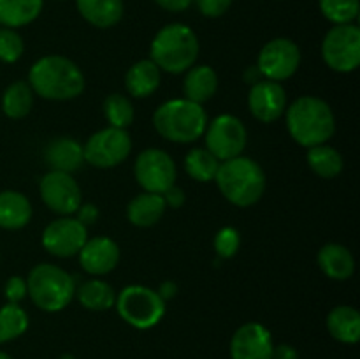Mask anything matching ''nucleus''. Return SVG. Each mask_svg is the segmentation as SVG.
Returning <instances> with one entry per match:
<instances>
[{
  "instance_id": "obj_36",
  "label": "nucleus",
  "mask_w": 360,
  "mask_h": 359,
  "mask_svg": "<svg viewBox=\"0 0 360 359\" xmlns=\"http://www.w3.org/2000/svg\"><path fill=\"white\" fill-rule=\"evenodd\" d=\"M234 0H193L199 13L206 18H220L231 9Z\"/></svg>"
},
{
  "instance_id": "obj_19",
  "label": "nucleus",
  "mask_w": 360,
  "mask_h": 359,
  "mask_svg": "<svg viewBox=\"0 0 360 359\" xmlns=\"http://www.w3.org/2000/svg\"><path fill=\"white\" fill-rule=\"evenodd\" d=\"M76 7L83 20L97 28L115 27L125 13L123 0H76Z\"/></svg>"
},
{
  "instance_id": "obj_27",
  "label": "nucleus",
  "mask_w": 360,
  "mask_h": 359,
  "mask_svg": "<svg viewBox=\"0 0 360 359\" xmlns=\"http://www.w3.org/2000/svg\"><path fill=\"white\" fill-rule=\"evenodd\" d=\"M76 296L81 305L86 310L94 312H104L115 306L116 292L108 282L102 280H88L76 289Z\"/></svg>"
},
{
  "instance_id": "obj_25",
  "label": "nucleus",
  "mask_w": 360,
  "mask_h": 359,
  "mask_svg": "<svg viewBox=\"0 0 360 359\" xmlns=\"http://www.w3.org/2000/svg\"><path fill=\"white\" fill-rule=\"evenodd\" d=\"M165 208L167 206H165L162 194L144 192L130 201L129 208H127V217H129L130 224L137 225V227H151L164 217Z\"/></svg>"
},
{
  "instance_id": "obj_11",
  "label": "nucleus",
  "mask_w": 360,
  "mask_h": 359,
  "mask_svg": "<svg viewBox=\"0 0 360 359\" xmlns=\"http://www.w3.org/2000/svg\"><path fill=\"white\" fill-rule=\"evenodd\" d=\"M136 180L144 192L164 194L176 183V164L169 153L160 148H148L136 158Z\"/></svg>"
},
{
  "instance_id": "obj_26",
  "label": "nucleus",
  "mask_w": 360,
  "mask_h": 359,
  "mask_svg": "<svg viewBox=\"0 0 360 359\" xmlns=\"http://www.w3.org/2000/svg\"><path fill=\"white\" fill-rule=\"evenodd\" d=\"M42 7L44 0H0V27H27L41 16Z\"/></svg>"
},
{
  "instance_id": "obj_29",
  "label": "nucleus",
  "mask_w": 360,
  "mask_h": 359,
  "mask_svg": "<svg viewBox=\"0 0 360 359\" xmlns=\"http://www.w3.org/2000/svg\"><path fill=\"white\" fill-rule=\"evenodd\" d=\"M308 164L320 178H336L343 171V157L336 148L319 144L308 150Z\"/></svg>"
},
{
  "instance_id": "obj_6",
  "label": "nucleus",
  "mask_w": 360,
  "mask_h": 359,
  "mask_svg": "<svg viewBox=\"0 0 360 359\" xmlns=\"http://www.w3.org/2000/svg\"><path fill=\"white\" fill-rule=\"evenodd\" d=\"M28 296L44 312H60L76 296L74 278L55 264H37L27 278Z\"/></svg>"
},
{
  "instance_id": "obj_4",
  "label": "nucleus",
  "mask_w": 360,
  "mask_h": 359,
  "mask_svg": "<svg viewBox=\"0 0 360 359\" xmlns=\"http://www.w3.org/2000/svg\"><path fill=\"white\" fill-rule=\"evenodd\" d=\"M214 182L225 199L239 208H248L259 203L266 190V175L262 168L243 155L220 162Z\"/></svg>"
},
{
  "instance_id": "obj_30",
  "label": "nucleus",
  "mask_w": 360,
  "mask_h": 359,
  "mask_svg": "<svg viewBox=\"0 0 360 359\" xmlns=\"http://www.w3.org/2000/svg\"><path fill=\"white\" fill-rule=\"evenodd\" d=\"M220 160L206 148H193L185 157V169L195 182H211L217 176Z\"/></svg>"
},
{
  "instance_id": "obj_32",
  "label": "nucleus",
  "mask_w": 360,
  "mask_h": 359,
  "mask_svg": "<svg viewBox=\"0 0 360 359\" xmlns=\"http://www.w3.org/2000/svg\"><path fill=\"white\" fill-rule=\"evenodd\" d=\"M104 113L108 122L111 123V127L125 130L127 127L132 125L134 116H136V111H134V106L130 102V99L122 94H111L105 99Z\"/></svg>"
},
{
  "instance_id": "obj_24",
  "label": "nucleus",
  "mask_w": 360,
  "mask_h": 359,
  "mask_svg": "<svg viewBox=\"0 0 360 359\" xmlns=\"http://www.w3.org/2000/svg\"><path fill=\"white\" fill-rule=\"evenodd\" d=\"M327 329L330 336L341 344H357L360 338V313L354 306H336L327 315Z\"/></svg>"
},
{
  "instance_id": "obj_21",
  "label": "nucleus",
  "mask_w": 360,
  "mask_h": 359,
  "mask_svg": "<svg viewBox=\"0 0 360 359\" xmlns=\"http://www.w3.org/2000/svg\"><path fill=\"white\" fill-rule=\"evenodd\" d=\"M32 218V204L21 192L4 190L0 192V227L16 231L25 227Z\"/></svg>"
},
{
  "instance_id": "obj_8",
  "label": "nucleus",
  "mask_w": 360,
  "mask_h": 359,
  "mask_svg": "<svg viewBox=\"0 0 360 359\" xmlns=\"http://www.w3.org/2000/svg\"><path fill=\"white\" fill-rule=\"evenodd\" d=\"M322 56L336 73L357 69L360 63V28L357 25H334L323 37Z\"/></svg>"
},
{
  "instance_id": "obj_41",
  "label": "nucleus",
  "mask_w": 360,
  "mask_h": 359,
  "mask_svg": "<svg viewBox=\"0 0 360 359\" xmlns=\"http://www.w3.org/2000/svg\"><path fill=\"white\" fill-rule=\"evenodd\" d=\"M271 359H299V354L292 345L280 344V345H274Z\"/></svg>"
},
{
  "instance_id": "obj_42",
  "label": "nucleus",
  "mask_w": 360,
  "mask_h": 359,
  "mask_svg": "<svg viewBox=\"0 0 360 359\" xmlns=\"http://www.w3.org/2000/svg\"><path fill=\"white\" fill-rule=\"evenodd\" d=\"M176 292H178V287H176V284L174 282H165V284H162V287H160V291H158V294L162 296V299H171L172 296L176 294Z\"/></svg>"
},
{
  "instance_id": "obj_31",
  "label": "nucleus",
  "mask_w": 360,
  "mask_h": 359,
  "mask_svg": "<svg viewBox=\"0 0 360 359\" xmlns=\"http://www.w3.org/2000/svg\"><path fill=\"white\" fill-rule=\"evenodd\" d=\"M28 329V315L20 305L7 303L0 308V345L20 338Z\"/></svg>"
},
{
  "instance_id": "obj_40",
  "label": "nucleus",
  "mask_w": 360,
  "mask_h": 359,
  "mask_svg": "<svg viewBox=\"0 0 360 359\" xmlns=\"http://www.w3.org/2000/svg\"><path fill=\"white\" fill-rule=\"evenodd\" d=\"M155 2L169 13H183L192 6L193 0H155Z\"/></svg>"
},
{
  "instance_id": "obj_12",
  "label": "nucleus",
  "mask_w": 360,
  "mask_h": 359,
  "mask_svg": "<svg viewBox=\"0 0 360 359\" xmlns=\"http://www.w3.org/2000/svg\"><path fill=\"white\" fill-rule=\"evenodd\" d=\"M301 63V49L294 41L287 37L271 39L260 49L257 69L260 70L264 80L280 81L288 80L295 74Z\"/></svg>"
},
{
  "instance_id": "obj_38",
  "label": "nucleus",
  "mask_w": 360,
  "mask_h": 359,
  "mask_svg": "<svg viewBox=\"0 0 360 359\" xmlns=\"http://www.w3.org/2000/svg\"><path fill=\"white\" fill-rule=\"evenodd\" d=\"M76 213H77V220H79L84 227L95 224L98 218V210L97 206H94V204H81V206L77 208Z\"/></svg>"
},
{
  "instance_id": "obj_9",
  "label": "nucleus",
  "mask_w": 360,
  "mask_h": 359,
  "mask_svg": "<svg viewBox=\"0 0 360 359\" xmlns=\"http://www.w3.org/2000/svg\"><path fill=\"white\" fill-rule=\"evenodd\" d=\"M132 150V139L125 129L108 127L91 134L83 146L84 162L108 169L122 164Z\"/></svg>"
},
{
  "instance_id": "obj_37",
  "label": "nucleus",
  "mask_w": 360,
  "mask_h": 359,
  "mask_svg": "<svg viewBox=\"0 0 360 359\" xmlns=\"http://www.w3.org/2000/svg\"><path fill=\"white\" fill-rule=\"evenodd\" d=\"M4 294H6L7 303H14V305H20V301H23L28 296L27 289V280L21 277H11L6 282V287H4Z\"/></svg>"
},
{
  "instance_id": "obj_34",
  "label": "nucleus",
  "mask_w": 360,
  "mask_h": 359,
  "mask_svg": "<svg viewBox=\"0 0 360 359\" xmlns=\"http://www.w3.org/2000/svg\"><path fill=\"white\" fill-rule=\"evenodd\" d=\"M25 44L21 35L14 28L0 27V60L4 63H14L21 58Z\"/></svg>"
},
{
  "instance_id": "obj_33",
  "label": "nucleus",
  "mask_w": 360,
  "mask_h": 359,
  "mask_svg": "<svg viewBox=\"0 0 360 359\" xmlns=\"http://www.w3.org/2000/svg\"><path fill=\"white\" fill-rule=\"evenodd\" d=\"M323 18L333 25L354 23L359 18V0H319Z\"/></svg>"
},
{
  "instance_id": "obj_14",
  "label": "nucleus",
  "mask_w": 360,
  "mask_h": 359,
  "mask_svg": "<svg viewBox=\"0 0 360 359\" xmlns=\"http://www.w3.org/2000/svg\"><path fill=\"white\" fill-rule=\"evenodd\" d=\"M86 239L88 227L72 217L56 218L42 232V246L55 257L76 256Z\"/></svg>"
},
{
  "instance_id": "obj_3",
  "label": "nucleus",
  "mask_w": 360,
  "mask_h": 359,
  "mask_svg": "<svg viewBox=\"0 0 360 359\" xmlns=\"http://www.w3.org/2000/svg\"><path fill=\"white\" fill-rule=\"evenodd\" d=\"M199 56V39L185 23H169L151 41L150 60L169 74L186 73Z\"/></svg>"
},
{
  "instance_id": "obj_43",
  "label": "nucleus",
  "mask_w": 360,
  "mask_h": 359,
  "mask_svg": "<svg viewBox=\"0 0 360 359\" xmlns=\"http://www.w3.org/2000/svg\"><path fill=\"white\" fill-rule=\"evenodd\" d=\"M262 80H264V77H262V74H260V70L257 69V65L250 67V69L245 73V81H246V83L255 84V83H259V81H262Z\"/></svg>"
},
{
  "instance_id": "obj_35",
  "label": "nucleus",
  "mask_w": 360,
  "mask_h": 359,
  "mask_svg": "<svg viewBox=\"0 0 360 359\" xmlns=\"http://www.w3.org/2000/svg\"><path fill=\"white\" fill-rule=\"evenodd\" d=\"M239 245H241V238H239V232L234 227L220 229L214 236V250L224 259L234 257L238 253Z\"/></svg>"
},
{
  "instance_id": "obj_22",
  "label": "nucleus",
  "mask_w": 360,
  "mask_h": 359,
  "mask_svg": "<svg viewBox=\"0 0 360 359\" xmlns=\"http://www.w3.org/2000/svg\"><path fill=\"white\" fill-rule=\"evenodd\" d=\"M218 90V74L214 73L213 67L210 65H197L190 67L186 70L185 83H183V92L185 99L202 106L204 102L210 101Z\"/></svg>"
},
{
  "instance_id": "obj_5",
  "label": "nucleus",
  "mask_w": 360,
  "mask_h": 359,
  "mask_svg": "<svg viewBox=\"0 0 360 359\" xmlns=\"http://www.w3.org/2000/svg\"><path fill=\"white\" fill-rule=\"evenodd\" d=\"M153 125L162 137L172 143H192L204 136L207 127L206 109L188 99H172L158 106Z\"/></svg>"
},
{
  "instance_id": "obj_2",
  "label": "nucleus",
  "mask_w": 360,
  "mask_h": 359,
  "mask_svg": "<svg viewBox=\"0 0 360 359\" xmlns=\"http://www.w3.org/2000/svg\"><path fill=\"white\" fill-rule=\"evenodd\" d=\"M287 129L295 143L311 148L326 144L336 130V118L326 101L313 95L299 97L285 109Z\"/></svg>"
},
{
  "instance_id": "obj_13",
  "label": "nucleus",
  "mask_w": 360,
  "mask_h": 359,
  "mask_svg": "<svg viewBox=\"0 0 360 359\" xmlns=\"http://www.w3.org/2000/svg\"><path fill=\"white\" fill-rule=\"evenodd\" d=\"M41 197L46 206L55 213L69 217L83 204L81 189L72 175L62 171H49L39 183Z\"/></svg>"
},
{
  "instance_id": "obj_39",
  "label": "nucleus",
  "mask_w": 360,
  "mask_h": 359,
  "mask_svg": "<svg viewBox=\"0 0 360 359\" xmlns=\"http://www.w3.org/2000/svg\"><path fill=\"white\" fill-rule=\"evenodd\" d=\"M162 196H164L165 206L181 208L183 203H185V192H183V189H179V187H176V185H172L171 189L165 190Z\"/></svg>"
},
{
  "instance_id": "obj_7",
  "label": "nucleus",
  "mask_w": 360,
  "mask_h": 359,
  "mask_svg": "<svg viewBox=\"0 0 360 359\" xmlns=\"http://www.w3.org/2000/svg\"><path fill=\"white\" fill-rule=\"evenodd\" d=\"M118 315L136 329L155 327L165 315V301L157 291L144 285H129L116 294Z\"/></svg>"
},
{
  "instance_id": "obj_20",
  "label": "nucleus",
  "mask_w": 360,
  "mask_h": 359,
  "mask_svg": "<svg viewBox=\"0 0 360 359\" xmlns=\"http://www.w3.org/2000/svg\"><path fill=\"white\" fill-rule=\"evenodd\" d=\"M162 70L158 69L153 60H139L129 69L125 76V87L132 97L144 99L150 97L160 87Z\"/></svg>"
},
{
  "instance_id": "obj_1",
  "label": "nucleus",
  "mask_w": 360,
  "mask_h": 359,
  "mask_svg": "<svg viewBox=\"0 0 360 359\" xmlns=\"http://www.w3.org/2000/svg\"><path fill=\"white\" fill-rule=\"evenodd\" d=\"M28 84L42 99L70 101L83 94L84 76L72 60L62 55H48L32 65Z\"/></svg>"
},
{
  "instance_id": "obj_18",
  "label": "nucleus",
  "mask_w": 360,
  "mask_h": 359,
  "mask_svg": "<svg viewBox=\"0 0 360 359\" xmlns=\"http://www.w3.org/2000/svg\"><path fill=\"white\" fill-rule=\"evenodd\" d=\"M44 158L51 171H62L72 175L84 162L83 146L72 137H56L48 144Z\"/></svg>"
},
{
  "instance_id": "obj_17",
  "label": "nucleus",
  "mask_w": 360,
  "mask_h": 359,
  "mask_svg": "<svg viewBox=\"0 0 360 359\" xmlns=\"http://www.w3.org/2000/svg\"><path fill=\"white\" fill-rule=\"evenodd\" d=\"M79 263L86 273L95 277L111 273L120 263V246L108 236L86 239L83 248L79 250Z\"/></svg>"
},
{
  "instance_id": "obj_10",
  "label": "nucleus",
  "mask_w": 360,
  "mask_h": 359,
  "mask_svg": "<svg viewBox=\"0 0 360 359\" xmlns=\"http://www.w3.org/2000/svg\"><path fill=\"white\" fill-rule=\"evenodd\" d=\"M206 150L220 162L239 157L248 143L245 123L234 115H220L206 127Z\"/></svg>"
},
{
  "instance_id": "obj_44",
  "label": "nucleus",
  "mask_w": 360,
  "mask_h": 359,
  "mask_svg": "<svg viewBox=\"0 0 360 359\" xmlns=\"http://www.w3.org/2000/svg\"><path fill=\"white\" fill-rule=\"evenodd\" d=\"M0 359H13V358H11V355H9V354H7V352L0 351Z\"/></svg>"
},
{
  "instance_id": "obj_15",
  "label": "nucleus",
  "mask_w": 360,
  "mask_h": 359,
  "mask_svg": "<svg viewBox=\"0 0 360 359\" xmlns=\"http://www.w3.org/2000/svg\"><path fill=\"white\" fill-rule=\"evenodd\" d=\"M274 341L269 329L259 322H246L231 340L232 359H271Z\"/></svg>"
},
{
  "instance_id": "obj_28",
  "label": "nucleus",
  "mask_w": 360,
  "mask_h": 359,
  "mask_svg": "<svg viewBox=\"0 0 360 359\" xmlns=\"http://www.w3.org/2000/svg\"><path fill=\"white\" fill-rule=\"evenodd\" d=\"M34 106V90L25 81H14L2 95V111L9 118L20 120L30 113Z\"/></svg>"
},
{
  "instance_id": "obj_23",
  "label": "nucleus",
  "mask_w": 360,
  "mask_h": 359,
  "mask_svg": "<svg viewBox=\"0 0 360 359\" xmlns=\"http://www.w3.org/2000/svg\"><path fill=\"white\" fill-rule=\"evenodd\" d=\"M319 266L333 280H348L355 271V260L347 246L329 243L319 252Z\"/></svg>"
},
{
  "instance_id": "obj_16",
  "label": "nucleus",
  "mask_w": 360,
  "mask_h": 359,
  "mask_svg": "<svg viewBox=\"0 0 360 359\" xmlns=\"http://www.w3.org/2000/svg\"><path fill=\"white\" fill-rule=\"evenodd\" d=\"M248 106L252 115L262 123H273L287 109V92L276 81L262 80L252 84L248 95Z\"/></svg>"
}]
</instances>
